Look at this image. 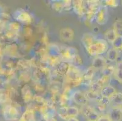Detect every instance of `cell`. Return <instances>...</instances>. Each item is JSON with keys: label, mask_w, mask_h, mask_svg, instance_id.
<instances>
[{"label": "cell", "mask_w": 122, "mask_h": 121, "mask_svg": "<svg viewBox=\"0 0 122 121\" xmlns=\"http://www.w3.org/2000/svg\"><path fill=\"white\" fill-rule=\"evenodd\" d=\"M10 101V92L6 89H0V103L6 104Z\"/></svg>", "instance_id": "603a6c76"}, {"label": "cell", "mask_w": 122, "mask_h": 121, "mask_svg": "<svg viewBox=\"0 0 122 121\" xmlns=\"http://www.w3.org/2000/svg\"><path fill=\"white\" fill-rule=\"evenodd\" d=\"M78 53V50L73 47H67L61 48V61L71 63L75 55Z\"/></svg>", "instance_id": "277c9868"}, {"label": "cell", "mask_w": 122, "mask_h": 121, "mask_svg": "<svg viewBox=\"0 0 122 121\" xmlns=\"http://www.w3.org/2000/svg\"><path fill=\"white\" fill-rule=\"evenodd\" d=\"M83 113L87 121H97L100 116L99 113L91 106H83Z\"/></svg>", "instance_id": "9c48e42d"}, {"label": "cell", "mask_w": 122, "mask_h": 121, "mask_svg": "<svg viewBox=\"0 0 122 121\" xmlns=\"http://www.w3.org/2000/svg\"><path fill=\"white\" fill-rule=\"evenodd\" d=\"M121 5H122V1H121Z\"/></svg>", "instance_id": "74e56055"}, {"label": "cell", "mask_w": 122, "mask_h": 121, "mask_svg": "<svg viewBox=\"0 0 122 121\" xmlns=\"http://www.w3.org/2000/svg\"><path fill=\"white\" fill-rule=\"evenodd\" d=\"M109 100L112 106L120 107L122 105V93L116 92L109 98Z\"/></svg>", "instance_id": "ffe728a7"}, {"label": "cell", "mask_w": 122, "mask_h": 121, "mask_svg": "<svg viewBox=\"0 0 122 121\" xmlns=\"http://www.w3.org/2000/svg\"><path fill=\"white\" fill-rule=\"evenodd\" d=\"M70 64L66 62L61 61L56 66L55 74L60 76H65L67 74V71L69 68Z\"/></svg>", "instance_id": "5bb4252c"}, {"label": "cell", "mask_w": 122, "mask_h": 121, "mask_svg": "<svg viewBox=\"0 0 122 121\" xmlns=\"http://www.w3.org/2000/svg\"><path fill=\"white\" fill-rule=\"evenodd\" d=\"M108 64L107 60L105 58L102 56H95L92 62L91 67L95 70H102Z\"/></svg>", "instance_id": "7c38bea8"}, {"label": "cell", "mask_w": 122, "mask_h": 121, "mask_svg": "<svg viewBox=\"0 0 122 121\" xmlns=\"http://www.w3.org/2000/svg\"><path fill=\"white\" fill-rule=\"evenodd\" d=\"M3 115L6 121H16L19 119L20 113L15 106L11 104H7L3 108Z\"/></svg>", "instance_id": "3957f363"}, {"label": "cell", "mask_w": 122, "mask_h": 121, "mask_svg": "<svg viewBox=\"0 0 122 121\" xmlns=\"http://www.w3.org/2000/svg\"><path fill=\"white\" fill-rule=\"evenodd\" d=\"M72 99L75 104L81 106H85L88 102V100L85 95V93H83L80 91L74 92Z\"/></svg>", "instance_id": "8fae6325"}, {"label": "cell", "mask_w": 122, "mask_h": 121, "mask_svg": "<svg viewBox=\"0 0 122 121\" xmlns=\"http://www.w3.org/2000/svg\"><path fill=\"white\" fill-rule=\"evenodd\" d=\"M70 64L74 65V66L76 67H78L81 66V65H83V59H82L81 57L78 54H77V55H75V56H74L73 59L72 60L71 63H70Z\"/></svg>", "instance_id": "83f0119b"}, {"label": "cell", "mask_w": 122, "mask_h": 121, "mask_svg": "<svg viewBox=\"0 0 122 121\" xmlns=\"http://www.w3.org/2000/svg\"><path fill=\"white\" fill-rule=\"evenodd\" d=\"M18 121H36L35 110L31 108H27L19 118Z\"/></svg>", "instance_id": "2e32d148"}, {"label": "cell", "mask_w": 122, "mask_h": 121, "mask_svg": "<svg viewBox=\"0 0 122 121\" xmlns=\"http://www.w3.org/2000/svg\"><path fill=\"white\" fill-rule=\"evenodd\" d=\"M118 57V50L114 48H110L106 52V60L109 61V63L116 61Z\"/></svg>", "instance_id": "44dd1931"}, {"label": "cell", "mask_w": 122, "mask_h": 121, "mask_svg": "<svg viewBox=\"0 0 122 121\" xmlns=\"http://www.w3.org/2000/svg\"><path fill=\"white\" fill-rule=\"evenodd\" d=\"M64 10H69L72 9V1H63Z\"/></svg>", "instance_id": "d6a6232c"}, {"label": "cell", "mask_w": 122, "mask_h": 121, "mask_svg": "<svg viewBox=\"0 0 122 121\" xmlns=\"http://www.w3.org/2000/svg\"><path fill=\"white\" fill-rule=\"evenodd\" d=\"M95 70L94 69L93 67H90L86 70L85 72V73L83 74V83H86L87 82L89 83V85L91 84L92 80L93 79L94 75H95Z\"/></svg>", "instance_id": "ac0fdd59"}, {"label": "cell", "mask_w": 122, "mask_h": 121, "mask_svg": "<svg viewBox=\"0 0 122 121\" xmlns=\"http://www.w3.org/2000/svg\"><path fill=\"white\" fill-rule=\"evenodd\" d=\"M105 5L107 7L109 6L111 7H113V8L117 7L119 4L118 1H116V0H107V1H105Z\"/></svg>", "instance_id": "1f68e13d"}, {"label": "cell", "mask_w": 122, "mask_h": 121, "mask_svg": "<svg viewBox=\"0 0 122 121\" xmlns=\"http://www.w3.org/2000/svg\"><path fill=\"white\" fill-rule=\"evenodd\" d=\"M109 49L108 43L103 39H97L95 43L86 49L91 56H101Z\"/></svg>", "instance_id": "7a4b0ae2"}, {"label": "cell", "mask_w": 122, "mask_h": 121, "mask_svg": "<svg viewBox=\"0 0 122 121\" xmlns=\"http://www.w3.org/2000/svg\"><path fill=\"white\" fill-rule=\"evenodd\" d=\"M83 73L81 72L78 67L70 64L69 68L66 75V80L70 86L75 87L83 84Z\"/></svg>", "instance_id": "6da1fadb"}, {"label": "cell", "mask_w": 122, "mask_h": 121, "mask_svg": "<svg viewBox=\"0 0 122 121\" xmlns=\"http://www.w3.org/2000/svg\"><path fill=\"white\" fill-rule=\"evenodd\" d=\"M120 108L121 111H122V106H120Z\"/></svg>", "instance_id": "8d00e7d4"}, {"label": "cell", "mask_w": 122, "mask_h": 121, "mask_svg": "<svg viewBox=\"0 0 122 121\" xmlns=\"http://www.w3.org/2000/svg\"><path fill=\"white\" fill-rule=\"evenodd\" d=\"M75 33L72 29L70 27H65L63 28L60 31V38L62 41L71 42L74 39Z\"/></svg>", "instance_id": "30bf717a"}, {"label": "cell", "mask_w": 122, "mask_h": 121, "mask_svg": "<svg viewBox=\"0 0 122 121\" xmlns=\"http://www.w3.org/2000/svg\"><path fill=\"white\" fill-rule=\"evenodd\" d=\"M111 121H122V111L120 107L112 106L108 114Z\"/></svg>", "instance_id": "9a60e30c"}, {"label": "cell", "mask_w": 122, "mask_h": 121, "mask_svg": "<svg viewBox=\"0 0 122 121\" xmlns=\"http://www.w3.org/2000/svg\"><path fill=\"white\" fill-rule=\"evenodd\" d=\"M117 91L114 87L110 85H107L102 88L100 94L102 97H107V98L109 99Z\"/></svg>", "instance_id": "d6986e66"}, {"label": "cell", "mask_w": 122, "mask_h": 121, "mask_svg": "<svg viewBox=\"0 0 122 121\" xmlns=\"http://www.w3.org/2000/svg\"><path fill=\"white\" fill-rule=\"evenodd\" d=\"M112 44L113 48L117 50L121 49L122 48V36H117Z\"/></svg>", "instance_id": "f546056e"}, {"label": "cell", "mask_w": 122, "mask_h": 121, "mask_svg": "<svg viewBox=\"0 0 122 121\" xmlns=\"http://www.w3.org/2000/svg\"><path fill=\"white\" fill-rule=\"evenodd\" d=\"M44 121H56V119L55 118V117H53V118L49 119H47Z\"/></svg>", "instance_id": "d590c367"}, {"label": "cell", "mask_w": 122, "mask_h": 121, "mask_svg": "<svg viewBox=\"0 0 122 121\" xmlns=\"http://www.w3.org/2000/svg\"><path fill=\"white\" fill-rule=\"evenodd\" d=\"M97 38L95 36V35H93L92 33H86L83 34L81 38V43L86 49H87L89 47L92 45Z\"/></svg>", "instance_id": "4fadbf2b"}, {"label": "cell", "mask_w": 122, "mask_h": 121, "mask_svg": "<svg viewBox=\"0 0 122 121\" xmlns=\"http://www.w3.org/2000/svg\"><path fill=\"white\" fill-rule=\"evenodd\" d=\"M113 75L118 82L122 83V61L118 62L116 64L115 71Z\"/></svg>", "instance_id": "7402d4cb"}, {"label": "cell", "mask_w": 122, "mask_h": 121, "mask_svg": "<svg viewBox=\"0 0 122 121\" xmlns=\"http://www.w3.org/2000/svg\"><path fill=\"white\" fill-rule=\"evenodd\" d=\"M108 18L109 15L107 7L105 5H102L98 9L95 16L96 22L99 25H105L107 23Z\"/></svg>", "instance_id": "8992f818"}, {"label": "cell", "mask_w": 122, "mask_h": 121, "mask_svg": "<svg viewBox=\"0 0 122 121\" xmlns=\"http://www.w3.org/2000/svg\"><path fill=\"white\" fill-rule=\"evenodd\" d=\"M58 114L61 118L66 121L70 117H76L79 114V110L75 106H64L60 108Z\"/></svg>", "instance_id": "5b68a950"}, {"label": "cell", "mask_w": 122, "mask_h": 121, "mask_svg": "<svg viewBox=\"0 0 122 121\" xmlns=\"http://www.w3.org/2000/svg\"><path fill=\"white\" fill-rule=\"evenodd\" d=\"M61 48L58 45L50 44L46 49V54L49 59H60Z\"/></svg>", "instance_id": "ba28073f"}, {"label": "cell", "mask_w": 122, "mask_h": 121, "mask_svg": "<svg viewBox=\"0 0 122 121\" xmlns=\"http://www.w3.org/2000/svg\"><path fill=\"white\" fill-rule=\"evenodd\" d=\"M86 97H87V100H90V101H96L97 102L100 101V100L102 98V96L100 95V93H95V92H92L91 90H89L85 93Z\"/></svg>", "instance_id": "484cf974"}, {"label": "cell", "mask_w": 122, "mask_h": 121, "mask_svg": "<svg viewBox=\"0 0 122 121\" xmlns=\"http://www.w3.org/2000/svg\"><path fill=\"white\" fill-rule=\"evenodd\" d=\"M115 69V65L107 64L106 66L102 70V73L103 76L111 77L114 74Z\"/></svg>", "instance_id": "d4e9b609"}, {"label": "cell", "mask_w": 122, "mask_h": 121, "mask_svg": "<svg viewBox=\"0 0 122 121\" xmlns=\"http://www.w3.org/2000/svg\"><path fill=\"white\" fill-rule=\"evenodd\" d=\"M14 18L18 22L25 24H30L32 21V18L29 13L24 10L18 9L14 13Z\"/></svg>", "instance_id": "52a82bcc"}, {"label": "cell", "mask_w": 122, "mask_h": 121, "mask_svg": "<svg viewBox=\"0 0 122 121\" xmlns=\"http://www.w3.org/2000/svg\"><path fill=\"white\" fill-rule=\"evenodd\" d=\"M52 7L54 10L61 13L64 10V5L63 1H54L52 4Z\"/></svg>", "instance_id": "f1b7e54d"}, {"label": "cell", "mask_w": 122, "mask_h": 121, "mask_svg": "<svg viewBox=\"0 0 122 121\" xmlns=\"http://www.w3.org/2000/svg\"><path fill=\"white\" fill-rule=\"evenodd\" d=\"M21 95L23 100L25 103H28L33 99L34 96L31 91V88L28 84H25L21 89Z\"/></svg>", "instance_id": "e0dca14e"}, {"label": "cell", "mask_w": 122, "mask_h": 121, "mask_svg": "<svg viewBox=\"0 0 122 121\" xmlns=\"http://www.w3.org/2000/svg\"><path fill=\"white\" fill-rule=\"evenodd\" d=\"M113 30L117 36H122V19L115 20L113 24Z\"/></svg>", "instance_id": "cb8c5ba5"}, {"label": "cell", "mask_w": 122, "mask_h": 121, "mask_svg": "<svg viewBox=\"0 0 122 121\" xmlns=\"http://www.w3.org/2000/svg\"><path fill=\"white\" fill-rule=\"evenodd\" d=\"M121 50H122V48H121Z\"/></svg>", "instance_id": "f35d334b"}, {"label": "cell", "mask_w": 122, "mask_h": 121, "mask_svg": "<svg viewBox=\"0 0 122 121\" xmlns=\"http://www.w3.org/2000/svg\"><path fill=\"white\" fill-rule=\"evenodd\" d=\"M66 121H80L76 117H70L67 119Z\"/></svg>", "instance_id": "e575fe53"}, {"label": "cell", "mask_w": 122, "mask_h": 121, "mask_svg": "<svg viewBox=\"0 0 122 121\" xmlns=\"http://www.w3.org/2000/svg\"><path fill=\"white\" fill-rule=\"evenodd\" d=\"M97 121H111L108 115H100Z\"/></svg>", "instance_id": "836d02e7"}, {"label": "cell", "mask_w": 122, "mask_h": 121, "mask_svg": "<svg viewBox=\"0 0 122 121\" xmlns=\"http://www.w3.org/2000/svg\"><path fill=\"white\" fill-rule=\"evenodd\" d=\"M9 30L13 31L16 33H18L19 30H20V25L18 23L16 22H12L10 23L9 25Z\"/></svg>", "instance_id": "4dcf8cb0"}, {"label": "cell", "mask_w": 122, "mask_h": 121, "mask_svg": "<svg viewBox=\"0 0 122 121\" xmlns=\"http://www.w3.org/2000/svg\"><path fill=\"white\" fill-rule=\"evenodd\" d=\"M105 40L107 42H109L110 43H112L114 41V40L117 38V36L115 35V32L112 29L107 30L105 33Z\"/></svg>", "instance_id": "4316f807"}]
</instances>
